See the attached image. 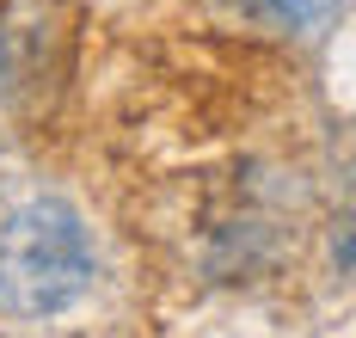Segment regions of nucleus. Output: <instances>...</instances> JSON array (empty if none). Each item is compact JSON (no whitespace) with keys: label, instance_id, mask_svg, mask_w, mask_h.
<instances>
[{"label":"nucleus","instance_id":"f257e3e1","mask_svg":"<svg viewBox=\"0 0 356 338\" xmlns=\"http://www.w3.org/2000/svg\"><path fill=\"white\" fill-rule=\"evenodd\" d=\"M92 283V240L68 203L37 197L0 222V301L25 320L62 314Z\"/></svg>","mask_w":356,"mask_h":338},{"label":"nucleus","instance_id":"f03ea898","mask_svg":"<svg viewBox=\"0 0 356 338\" xmlns=\"http://www.w3.org/2000/svg\"><path fill=\"white\" fill-rule=\"evenodd\" d=\"M240 6L264 13V19H277V25H320V19H332L344 0H240Z\"/></svg>","mask_w":356,"mask_h":338}]
</instances>
